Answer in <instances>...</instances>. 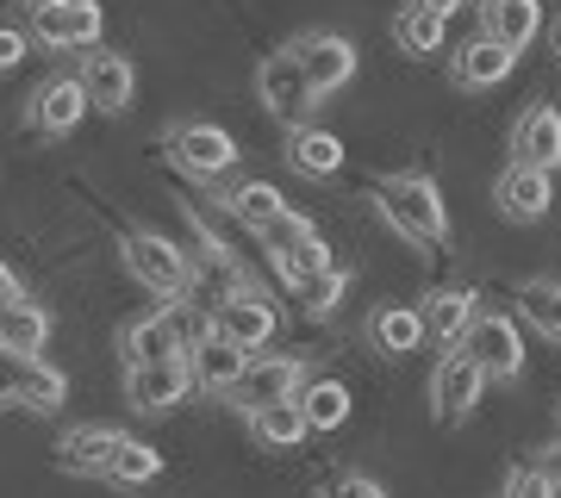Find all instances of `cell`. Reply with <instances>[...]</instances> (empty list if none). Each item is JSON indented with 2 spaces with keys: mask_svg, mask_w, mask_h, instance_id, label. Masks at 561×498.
<instances>
[{
  "mask_svg": "<svg viewBox=\"0 0 561 498\" xmlns=\"http://www.w3.org/2000/svg\"><path fill=\"white\" fill-rule=\"evenodd\" d=\"M375 212L393 238L419 243V250H437L449 243V206H443V187L419 169H405V175H381L375 181Z\"/></svg>",
  "mask_w": 561,
  "mask_h": 498,
  "instance_id": "cell-1",
  "label": "cell"
},
{
  "mask_svg": "<svg viewBox=\"0 0 561 498\" xmlns=\"http://www.w3.org/2000/svg\"><path fill=\"white\" fill-rule=\"evenodd\" d=\"M275 324H280L275 305H268V293H256V287H238V293H225L219 305H213V331L243 343V349H268Z\"/></svg>",
  "mask_w": 561,
  "mask_h": 498,
  "instance_id": "cell-12",
  "label": "cell"
},
{
  "mask_svg": "<svg viewBox=\"0 0 561 498\" xmlns=\"http://www.w3.org/2000/svg\"><path fill=\"white\" fill-rule=\"evenodd\" d=\"M461 349L481 361L493 380H518L524 374V337H518V319H505V312H481V319L468 324V337Z\"/></svg>",
  "mask_w": 561,
  "mask_h": 498,
  "instance_id": "cell-10",
  "label": "cell"
},
{
  "mask_svg": "<svg viewBox=\"0 0 561 498\" xmlns=\"http://www.w3.org/2000/svg\"><path fill=\"white\" fill-rule=\"evenodd\" d=\"M518 319L537 331V337L561 343V280L537 275V280H524L518 287Z\"/></svg>",
  "mask_w": 561,
  "mask_h": 498,
  "instance_id": "cell-28",
  "label": "cell"
},
{
  "mask_svg": "<svg viewBox=\"0 0 561 498\" xmlns=\"http://www.w3.org/2000/svg\"><path fill=\"white\" fill-rule=\"evenodd\" d=\"M512 162H530V169H561V113L549 100L524 106L518 125H512Z\"/></svg>",
  "mask_w": 561,
  "mask_h": 498,
  "instance_id": "cell-18",
  "label": "cell"
},
{
  "mask_svg": "<svg viewBox=\"0 0 561 498\" xmlns=\"http://www.w3.org/2000/svg\"><path fill=\"white\" fill-rule=\"evenodd\" d=\"M343 293H350V268H337V262H331L324 275H312L300 287V312H306V319H331V312L343 305Z\"/></svg>",
  "mask_w": 561,
  "mask_h": 498,
  "instance_id": "cell-31",
  "label": "cell"
},
{
  "mask_svg": "<svg viewBox=\"0 0 561 498\" xmlns=\"http://www.w3.org/2000/svg\"><path fill=\"white\" fill-rule=\"evenodd\" d=\"M300 412H306V424H312V430H337V424H350V386H343V380H306L300 393Z\"/></svg>",
  "mask_w": 561,
  "mask_h": 498,
  "instance_id": "cell-29",
  "label": "cell"
},
{
  "mask_svg": "<svg viewBox=\"0 0 561 498\" xmlns=\"http://www.w3.org/2000/svg\"><path fill=\"white\" fill-rule=\"evenodd\" d=\"M294 50H300L306 81H312V94H319V100H331L337 88L356 81V44L343 38V32H300Z\"/></svg>",
  "mask_w": 561,
  "mask_h": 498,
  "instance_id": "cell-11",
  "label": "cell"
},
{
  "mask_svg": "<svg viewBox=\"0 0 561 498\" xmlns=\"http://www.w3.org/2000/svg\"><path fill=\"white\" fill-rule=\"evenodd\" d=\"M306 380H312V374H306V361H300V356H250V368H243V380L231 386V393H225V405L250 418V412H262V405H280V398H294Z\"/></svg>",
  "mask_w": 561,
  "mask_h": 498,
  "instance_id": "cell-9",
  "label": "cell"
},
{
  "mask_svg": "<svg viewBox=\"0 0 561 498\" xmlns=\"http://www.w3.org/2000/svg\"><path fill=\"white\" fill-rule=\"evenodd\" d=\"M157 474H162L157 442H138V437H131V442L119 449V461H113V474H106V479H113V486H150Z\"/></svg>",
  "mask_w": 561,
  "mask_h": 498,
  "instance_id": "cell-32",
  "label": "cell"
},
{
  "mask_svg": "<svg viewBox=\"0 0 561 498\" xmlns=\"http://www.w3.org/2000/svg\"><path fill=\"white\" fill-rule=\"evenodd\" d=\"M256 100L268 106V119H280V125H306V119H312L319 94H312L306 62H300V50H294V44H280L275 57L256 69Z\"/></svg>",
  "mask_w": 561,
  "mask_h": 498,
  "instance_id": "cell-7",
  "label": "cell"
},
{
  "mask_svg": "<svg viewBox=\"0 0 561 498\" xmlns=\"http://www.w3.org/2000/svg\"><path fill=\"white\" fill-rule=\"evenodd\" d=\"M81 81H88V100H94V113H125L131 106V94H138V76H131V62L119 57V50H81Z\"/></svg>",
  "mask_w": 561,
  "mask_h": 498,
  "instance_id": "cell-17",
  "label": "cell"
},
{
  "mask_svg": "<svg viewBox=\"0 0 561 498\" xmlns=\"http://www.w3.org/2000/svg\"><path fill=\"white\" fill-rule=\"evenodd\" d=\"M393 44H400L405 57H437L443 44H449V20H443L437 7L412 0V7H400V20H393Z\"/></svg>",
  "mask_w": 561,
  "mask_h": 498,
  "instance_id": "cell-26",
  "label": "cell"
},
{
  "mask_svg": "<svg viewBox=\"0 0 561 498\" xmlns=\"http://www.w3.org/2000/svg\"><path fill=\"white\" fill-rule=\"evenodd\" d=\"M556 50H561V20H556Z\"/></svg>",
  "mask_w": 561,
  "mask_h": 498,
  "instance_id": "cell-40",
  "label": "cell"
},
{
  "mask_svg": "<svg viewBox=\"0 0 561 498\" xmlns=\"http://www.w3.org/2000/svg\"><path fill=\"white\" fill-rule=\"evenodd\" d=\"M44 343H50V312H44L38 299H0V349H20V356H44Z\"/></svg>",
  "mask_w": 561,
  "mask_h": 498,
  "instance_id": "cell-22",
  "label": "cell"
},
{
  "mask_svg": "<svg viewBox=\"0 0 561 498\" xmlns=\"http://www.w3.org/2000/svg\"><path fill=\"white\" fill-rule=\"evenodd\" d=\"M250 437H256V449H275V455H287V449H300L306 437H312V424H306L300 398H280V405H262V412H250Z\"/></svg>",
  "mask_w": 561,
  "mask_h": 498,
  "instance_id": "cell-25",
  "label": "cell"
},
{
  "mask_svg": "<svg viewBox=\"0 0 561 498\" xmlns=\"http://www.w3.org/2000/svg\"><path fill=\"white\" fill-rule=\"evenodd\" d=\"M493 199H500V219L512 224H537L556 199V175L549 169H530V162H512L500 181H493Z\"/></svg>",
  "mask_w": 561,
  "mask_h": 498,
  "instance_id": "cell-14",
  "label": "cell"
},
{
  "mask_svg": "<svg viewBox=\"0 0 561 498\" xmlns=\"http://www.w3.org/2000/svg\"><path fill=\"white\" fill-rule=\"evenodd\" d=\"M25 361H32V356H20V349H0V412H13V405H20Z\"/></svg>",
  "mask_w": 561,
  "mask_h": 498,
  "instance_id": "cell-35",
  "label": "cell"
},
{
  "mask_svg": "<svg viewBox=\"0 0 561 498\" xmlns=\"http://www.w3.org/2000/svg\"><path fill=\"white\" fill-rule=\"evenodd\" d=\"M25 25L44 50H94L106 32L101 0H25Z\"/></svg>",
  "mask_w": 561,
  "mask_h": 498,
  "instance_id": "cell-4",
  "label": "cell"
},
{
  "mask_svg": "<svg viewBox=\"0 0 561 498\" xmlns=\"http://www.w3.org/2000/svg\"><path fill=\"white\" fill-rule=\"evenodd\" d=\"M32 25H7L0 20V76H13V69H20L25 57H32Z\"/></svg>",
  "mask_w": 561,
  "mask_h": 498,
  "instance_id": "cell-34",
  "label": "cell"
},
{
  "mask_svg": "<svg viewBox=\"0 0 561 498\" xmlns=\"http://www.w3.org/2000/svg\"><path fill=\"white\" fill-rule=\"evenodd\" d=\"M324 498H387V486L375 474H337L324 486Z\"/></svg>",
  "mask_w": 561,
  "mask_h": 498,
  "instance_id": "cell-36",
  "label": "cell"
},
{
  "mask_svg": "<svg viewBox=\"0 0 561 498\" xmlns=\"http://www.w3.org/2000/svg\"><path fill=\"white\" fill-rule=\"evenodd\" d=\"M13 293H20V275H13V268L0 262V299H13Z\"/></svg>",
  "mask_w": 561,
  "mask_h": 498,
  "instance_id": "cell-37",
  "label": "cell"
},
{
  "mask_svg": "<svg viewBox=\"0 0 561 498\" xmlns=\"http://www.w3.org/2000/svg\"><path fill=\"white\" fill-rule=\"evenodd\" d=\"M256 243L268 250V262H275V275L300 293L312 275H324L331 268V250H324V238H319V224L306 219V212H280L268 231H256Z\"/></svg>",
  "mask_w": 561,
  "mask_h": 498,
  "instance_id": "cell-3",
  "label": "cell"
},
{
  "mask_svg": "<svg viewBox=\"0 0 561 498\" xmlns=\"http://www.w3.org/2000/svg\"><path fill=\"white\" fill-rule=\"evenodd\" d=\"M169 157H175L181 175L225 181L231 169H238V138H231L225 125H213V119H181V125H169Z\"/></svg>",
  "mask_w": 561,
  "mask_h": 498,
  "instance_id": "cell-5",
  "label": "cell"
},
{
  "mask_svg": "<svg viewBox=\"0 0 561 498\" xmlns=\"http://www.w3.org/2000/svg\"><path fill=\"white\" fill-rule=\"evenodd\" d=\"M225 212H231V219L250 231V238H256V231H268V224L287 212V199H280L275 181H238V187L225 194Z\"/></svg>",
  "mask_w": 561,
  "mask_h": 498,
  "instance_id": "cell-27",
  "label": "cell"
},
{
  "mask_svg": "<svg viewBox=\"0 0 561 498\" xmlns=\"http://www.w3.org/2000/svg\"><path fill=\"white\" fill-rule=\"evenodd\" d=\"M287 169L306 181H331L343 169V138L324 131V125H287Z\"/></svg>",
  "mask_w": 561,
  "mask_h": 498,
  "instance_id": "cell-21",
  "label": "cell"
},
{
  "mask_svg": "<svg viewBox=\"0 0 561 498\" xmlns=\"http://www.w3.org/2000/svg\"><path fill=\"white\" fill-rule=\"evenodd\" d=\"M424 7H437L443 20H456V13H461V7H468V0H424Z\"/></svg>",
  "mask_w": 561,
  "mask_h": 498,
  "instance_id": "cell-38",
  "label": "cell"
},
{
  "mask_svg": "<svg viewBox=\"0 0 561 498\" xmlns=\"http://www.w3.org/2000/svg\"><path fill=\"white\" fill-rule=\"evenodd\" d=\"M62 398H69V374L62 368H50L44 356H32L25 361V393H20V405L25 412H38V418H50Z\"/></svg>",
  "mask_w": 561,
  "mask_h": 498,
  "instance_id": "cell-30",
  "label": "cell"
},
{
  "mask_svg": "<svg viewBox=\"0 0 561 498\" xmlns=\"http://www.w3.org/2000/svg\"><path fill=\"white\" fill-rule=\"evenodd\" d=\"M88 113H94V100H88V81L81 76H50L32 94V125H38L44 138H69Z\"/></svg>",
  "mask_w": 561,
  "mask_h": 498,
  "instance_id": "cell-13",
  "label": "cell"
},
{
  "mask_svg": "<svg viewBox=\"0 0 561 498\" xmlns=\"http://www.w3.org/2000/svg\"><path fill=\"white\" fill-rule=\"evenodd\" d=\"M250 356H256V349H243V343L206 331V337L187 349V361H194V386H201V393H231V386L243 380V368H250Z\"/></svg>",
  "mask_w": 561,
  "mask_h": 498,
  "instance_id": "cell-19",
  "label": "cell"
},
{
  "mask_svg": "<svg viewBox=\"0 0 561 498\" xmlns=\"http://www.w3.org/2000/svg\"><path fill=\"white\" fill-rule=\"evenodd\" d=\"M486 368L468 349H443L437 356V368H431V418L437 424H468L474 418V405H481V393H486Z\"/></svg>",
  "mask_w": 561,
  "mask_h": 498,
  "instance_id": "cell-6",
  "label": "cell"
},
{
  "mask_svg": "<svg viewBox=\"0 0 561 498\" xmlns=\"http://www.w3.org/2000/svg\"><path fill=\"white\" fill-rule=\"evenodd\" d=\"M194 393H201V386H194V361H187V356H169V361H131V368H125V398L138 405L144 418H162V412L187 405Z\"/></svg>",
  "mask_w": 561,
  "mask_h": 498,
  "instance_id": "cell-8",
  "label": "cell"
},
{
  "mask_svg": "<svg viewBox=\"0 0 561 498\" xmlns=\"http://www.w3.org/2000/svg\"><path fill=\"white\" fill-rule=\"evenodd\" d=\"M542 467H549V474L561 479V442H556V449H549V455H542Z\"/></svg>",
  "mask_w": 561,
  "mask_h": 498,
  "instance_id": "cell-39",
  "label": "cell"
},
{
  "mask_svg": "<svg viewBox=\"0 0 561 498\" xmlns=\"http://www.w3.org/2000/svg\"><path fill=\"white\" fill-rule=\"evenodd\" d=\"M119 256H125V268H131V280H138L144 293H157V299L194 293V262H187V250H175V243L162 238V231H125Z\"/></svg>",
  "mask_w": 561,
  "mask_h": 498,
  "instance_id": "cell-2",
  "label": "cell"
},
{
  "mask_svg": "<svg viewBox=\"0 0 561 498\" xmlns=\"http://www.w3.org/2000/svg\"><path fill=\"white\" fill-rule=\"evenodd\" d=\"M424 331H431V343H443V349H456L461 337H468V324L481 319V293L474 287H437V293H424Z\"/></svg>",
  "mask_w": 561,
  "mask_h": 498,
  "instance_id": "cell-20",
  "label": "cell"
},
{
  "mask_svg": "<svg viewBox=\"0 0 561 498\" xmlns=\"http://www.w3.org/2000/svg\"><path fill=\"white\" fill-rule=\"evenodd\" d=\"M561 493V479L542 467V461H524V467H512L505 474V493L500 498H556Z\"/></svg>",
  "mask_w": 561,
  "mask_h": 498,
  "instance_id": "cell-33",
  "label": "cell"
},
{
  "mask_svg": "<svg viewBox=\"0 0 561 498\" xmlns=\"http://www.w3.org/2000/svg\"><path fill=\"white\" fill-rule=\"evenodd\" d=\"M125 442H131V437L113 430V424H76V430L57 442V467H62V474H101L106 479Z\"/></svg>",
  "mask_w": 561,
  "mask_h": 498,
  "instance_id": "cell-15",
  "label": "cell"
},
{
  "mask_svg": "<svg viewBox=\"0 0 561 498\" xmlns=\"http://www.w3.org/2000/svg\"><path fill=\"white\" fill-rule=\"evenodd\" d=\"M481 32L486 38H500V44H512V50L537 44L542 0H481Z\"/></svg>",
  "mask_w": 561,
  "mask_h": 498,
  "instance_id": "cell-24",
  "label": "cell"
},
{
  "mask_svg": "<svg viewBox=\"0 0 561 498\" xmlns=\"http://www.w3.org/2000/svg\"><path fill=\"white\" fill-rule=\"evenodd\" d=\"M518 69V50L512 44H500V38H468V44H456V57H449V81L456 88H468V94H481V88H500L505 76Z\"/></svg>",
  "mask_w": 561,
  "mask_h": 498,
  "instance_id": "cell-16",
  "label": "cell"
},
{
  "mask_svg": "<svg viewBox=\"0 0 561 498\" xmlns=\"http://www.w3.org/2000/svg\"><path fill=\"white\" fill-rule=\"evenodd\" d=\"M556 424H561V398H556Z\"/></svg>",
  "mask_w": 561,
  "mask_h": 498,
  "instance_id": "cell-41",
  "label": "cell"
},
{
  "mask_svg": "<svg viewBox=\"0 0 561 498\" xmlns=\"http://www.w3.org/2000/svg\"><path fill=\"white\" fill-rule=\"evenodd\" d=\"M424 337H431V331H424L419 305H375V312H368V343H375L381 356H393V361L412 356Z\"/></svg>",
  "mask_w": 561,
  "mask_h": 498,
  "instance_id": "cell-23",
  "label": "cell"
}]
</instances>
